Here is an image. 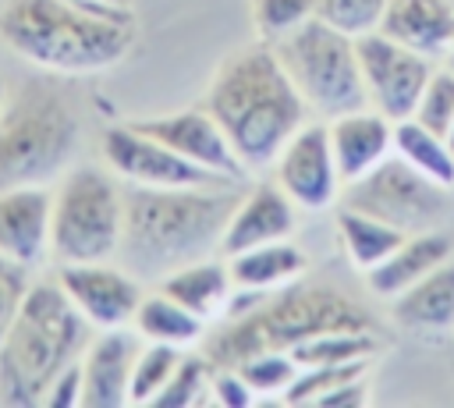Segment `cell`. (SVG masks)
Here are the masks:
<instances>
[{
  "mask_svg": "<svg viewBox=\"0 0 454 408\" xmlns=\"http://www.w3.org/2000/svg\"><path fill=\"white\" fill-rule=\"evenodd\" d=\"M135 326L149 341H167V344H188L202 333V316L184 309L177 298L156 291L138 302L135 309Z\"/></svg>",
  "mask_w": 454,
  "mask_h": 408,
  "instance_id": "obj_26",
  "label": "cell"
},
{
  "mask_svg": "<svg viewBox=\"0 0 454 408\" xmlns=\"http://www.w3.org/2000/svg\"><path fill=\"white\" fill-rule=\"evenodd\" d=\"M316 11H319V0H255V25L262 35L280 39L284 32L316 18Z\"/></svg>",
  "mask_w": 454,
  "mask_h": 408,
  "instance_id": "obj_34",
  "label": "cell"
},
{
  "mask_svg": "<svg viewBox=\"0 0 454 408\" xmlns=\"http://www.w3.org/2000/svg\"><path fill=\"white\" fill-rule=\"evenodd\" d=\"M277 57L298 85L309 110L337 117L369 106V92L358 67L355 35L333 28L323 18H309L277 39Z\"/></svg>",
  "mask_w": 454,
  "mask_h": 408,
  "instance_id": "obj_7",
  "label": "cell"
},
{
  "mask_svg": "<svg viewBox=\"0 0 454 408\" xmlns=\"http://www.w3.org/2000/svg\"><path fill=\"white\" fill-rule=\"evenodd\" d=\"M238 373L252 390L273 394V390H284L298 376V362L291 358V351H262V355H252L248 362H241Z\"/></svg>",
  "mask_w": 454,
  "mask_h": 408,
  "instance_id": "obj_33",
  "label": "cell"
},
{
  "mask_svg": "<svg viewBox=\"0 0 454 408\" xmlns=\"http://www.w3.org/2000/svg\"><path fill=\"white\" fill-rule=\"evenodd\" d=\"M213 394H216V401L227 404V408L252 404V387L241 380L238 369H223V373H216V380H213Z\"/></svg>",
  "mask_w": 454,
  "mask_h": 408,
  "instance_id": "obj_37",
  "label": "cell"
},
{
  "mask_svg": "<svg viewBox=\"0 0 454 408\" xmlns=\"http://www.w3.org/2000/svg\"><path fill=\"white\" fill-rule=\"evenodd\" d=\"M394 316L408 326L440 330L454 323V263H440L419 284L394 298Z\"/></svg>",
  "mask_w": 454,
  "mask_h": 408,
  "instance_id": "obj_21",
  "label": "cell"
},
{
  "mask_svg": "<svg viewBox=\"0 0 454 408\" xmlns=\"http://www.w3.org/2000/svg\"><path fill=\"white\" fill-rule=\"evenodd\" d=\"M78 145V117L67 99L43 82H28L0 110V192L46 184Z\"/></svg>",
  "mask_w": 454,
  "mask_h": 408,
  "instance_id": "obj_6",
  "label": "cell"
},
{
  "mask_svg": "<svg viewBox=\"0 0 454 408\" xmlns=\"http://www.w3.org/2000/svg\"><path fill=\"white\" fill-rule=\"evenodd\" d=\"M419 124L433 128L436 135H447L450 124H454V71H433L419 103H415V114H411Z\"/></svg>",
  "mask_w": 454,
  "mask_h": 408,
  "instance_id": "obj_31",
  "label": "cell"
},
{
  "mask_svg": "<svg viewBox=\"0 0 454 408\" xmlns=\"http://www.w3.org/2000/svg\"><path fill=\"white\" fill-rule=\"evenodd\" d=\"M4 103H7V99H4V82H0V110H4Z\"/></svg>",
  "mask_w": 454,
  "mask_h": 408,
  "instance_id": "obj_41",
  "label": "cell"
},
{
  "mask_svg": "<svg viewBox=\"0 0 454 408\" xmlns=\"http://www.w3.org/2000/svg\"><path fill=\"white\" fill-rule=\"evenodd\" d=\"M362 401H365V383L358 376H351V380H344V383H337V387H330L316 397L319 408H351V404H362Z\"/></svg>",
  "mask_w": 454,
  "mask_h": 408,
  "instance_id": "obj_38",
  "label": "cell"
},
{
  "mask_svg": "<svg viewBox=\"0 0 454 408\" xmlns=\"http://www.w3.org/2000/svg\"><path fill=\"white\" fill-rule=\"evenodd\" d=\"M241 195L231 184L199 188H149L124 192V234L117 255L128 273L163 280L167 273L209 259L223 241V227Z\"/></svg>",
  "mask_w": 454,
  "mask_h": 408,
  "instance_id": "obj_1",
  "label": "cell"
},
{
  "mask_svg": "<svg viewBox=\"0 0 454 408\" xmlns=\"http://www.w3.org/2000/svg\"><path fill=\"white\" fill-rule=\"evenodd\" d=\"M291 227H294L291 195L280 184L262 181L231 213L220 248L227 255H234V252H245V248H255V245H266V241H280V238L291 234Z\"/></svg>",
  "mask_w": 454,
  "mask_h": 408,
  "instance_id": "obj_18",
  "label": "cell"
},
{
  "mask_svg": "<svg viewBox=\"0 0 454 408\" xmlns=\"http://www.w3.org/2000/svg\"><path fill=\"white\" fill-rule=\"evenodd\" d=\"M213 383V362L209 358H181L174 376L163 383V390L153 397V404L160 408H177V404H195L202 397V390Z\"/></svg>",
  "mask_w": 454,
  "mask_h": 408,
  "instance_id": "obj_30",
  "label": "cell"
},
{
  "mask_svg": "<svg viewBox=\"0 0 454 408\" xmlns=\"http://www.w3.org/2000/svg\"><path fill=\"white\" fill-rule=\"evenodd\" d=\"M28 287L32 284L25 280V266L0 252V344H4V337H7V330L14 323V316H18Z\"/></svg>",
  "mask_w": 454,
  "mask_h": 408,
  "instance_id": "obj_35",
  "label": "cell"
},
{
  "mask_svg": "<svg viewBox=\"0 0 454 408\" xmlns=\"http://www.w3.org/2000/svg\"><path fill=\"white\" fill-rule=\"evenodd\" d=\"M103 153L106 163L135 181V184H149V188H199V184H234V177L206 170L192 160H184L181 153H174L170 145H163L160 138L145 135L142 128L128 124V128H110L103 138Z\"/></svg>",
  "mask_w": 454,
  "mask_h": 408,
  "instance_id": "obj_11",
  "label": "cell"
},
{
  "mask_svg": "<svg viewBox=\"0 0 454 408\" xmlns=\"http://www.w3.org/2000/svg\"><path fill=\"white\" fill-rule=\"evenodd\" d=\"M447 142H450V149H454V124H450V131H447Z\"/></svg>",
  "mask_w": 454,
  "mask_h": 408,
  "instance_id": "obj_40",
  "label": "cell"
},
{
  "mask_svg": "<svg viewBox=\"0 0 454 408\" xmlns=\"http://www.w3.org/2000/svg\"><path fill=\"white\" fill-rule=\"evenodd\" d=\"M206 110L220 121L245 167H266L305 128L309 103L280 64L277 50H241L216 71Z\"/></svg>",
  "mask_w": 454,
  "mask_h": 408,
  "instance_id": "obj_2",
  "label": "cell"
},
{
  "mask_svg": "<svg viewBox=\"0 0 454 408\" xmlns=\"http://www.w3.org/2000/svg\"><path fill=\"white\" fill-rule=\"evenodd\" d=\"M231 284H234V280H231V270H227L223 263L199 259V263H188V266L167 273V277L160 280V291L170 294V298H177L184 309H192L195 316L206 319V316H213V312L223 305Z\"/></svg>",
  "mask_w": 454,
  "mask_h": 408,
  "instance_id": "obj_23",
  "label": "cell"
},
{
  "mask_svg": "<svg viewBox=\"0 0 454 408\" xmlns=\"http://www.w3.org/2000/svg\"><path fill=\"white\" fill-rule=\"evenodd\" d=\"M124 192L99 167H71L53 192L50 252L60 266L103 263L121 248Z\"/></svg>",
  "mask_w": 454,
  "mask_h": 408,
  "instance_id": "obj_8",
  "label": "cell"
},
{
  "mask_svg": "<svg viewBox=\"0 0 454 408\" xmlns=\"http://www.w3.org/2000/svg\"><path fill=\"white\" fill-rule=\"evenodd\" d=\"M330 330H369V316L333 287L291 284L280 294L245 309L234 323L220 326L206 341V358L220 369H238L252 355L291 351L298 341Z\"/></svg>",
  "mask_w": 454,
  "mask_h": 408,
  "instance_id": "obj_5",
  "label": "cell"
},
{
  "mask_svg": "<svg viewBox=\"0 0 454 408\" xmlns=\"http://www.w3.org/2000/svg\"><path fill=\"white\" fill-rule=\"evenodd\" d=\"M387 4L390 0H319L316 18H323L333 28H340V32H348V35L358 39V35L380 28Z\"/></svg>",
  "mask_w": 454,
  "mask_h": 408,
  "instance_id": "obj_32",
  "label": "cell"
},
{
  "mask_svg": "<svg viewBox=\"0 0 454 408\" xmlns=\"http://www.w3.org/2000/svg\"><path fill=\"white\" fill-rule=\"evenodd\" d=\"M355 50H358V67H362V82H365L372 110H380L390 121L411 117L415 103L433 75L429 57L383 35L380 28L358 35Z\"/></svg>",
  "mask_w": 454,
  "mask_h": 408,
  "instance_id": "obj_10",
  "label": "cell"
},
{
  "mask_svg": "<svg viewBox=\"0 0 454 408\" xmlns=\"http://www.w3.org/2000/svg\"><path fill=\"white\" fill-rule=\"evenodd\" d=\"M380 32L426 57H436L454 43V7L447 0H390Z\"/></svg>",
  "mask_w": 454,
  "mask_h": 408,
  "instance_id": "obj_19",
  "label": "cell"
},
{
  "mask_svg": "<svg viewBox=\"0 0 454 408\" xmlns=\"http://www.w3.org/2000/svg\"><path fill=\"white\" fill-rule=\"evenodd\" d=\"M89 326L60 280L32 284L0 344V401L39 404L50 383L78 362L89 344Z\"/></svg>",
  "mask_w": 454,
  "mask_h": 408,
  "instance_id": "obj_4",
  "label": "cell"
},
{
  "mask_svg": "<svg viewBox=\"0 0 454 408\" xmlns=\"http://www.w3.org/2000/svg\"><path fill=\"white\" fill-rule=\"evenodd\" d=\"M57 280L74 302V309L99 330L124 326L128 319H135V309L145 298L135 273L103 263H67L60 266Z\"/></svg>",
  "mask_w": 454,
  "mask_h": 408,
  "instance_id": "obj_12",
  "label": "cell"
},
{
  "mask_svg": "<svg viewBox=\"0 0 454 408\" xmlns=\"http://www.w3.org/2000/svg\"><path fill=\"white\" fill-rule=\"evenodd\" d=\"M443 188L447 184L433 181L429 174H422L397 153V156H383L372 170L348 181L344 206L372 213L408 234V231H422L443 216V209H447Z\"/></svg>",
  "mask_w": 454,
  "mask_h": 408,
  "instance_id": "obj_9",
  "label": "cell"
},
{
  "mask_svg": "<svg viewBox=\"0 0 454 408\" xmlns=\"http://www.w3.org/2000/svg\"><path fill=\"white\" fill-rule=\"evenodd\" d=\"M181 355H177V344H167V341H153L149 348H138L135 355V365H131V404H149L163 383L174 376Z\"/></svg>",
  "mask_w": 454,
  "mask_h": 408,
  "instance_id": "obj_28",
  "label": "cell"
},
{
  "mask_svg": "<svg viewBox=\"0 0 454 408\" xmlns=\"http://www.w3.org/2000/svg\"><path fill=\"white\" fill-rule=\"evenodd\" d=\"M227 270H231V280H234L238 287H248V291L277 287V284H287V280L301 277V270H305V252L294 248V245H287V241L280 238V241H266V245L234 252V255L227 259Z\"/></svg>",
  "mask_w": 454,
  "mask_h": 408,
  "instance_id": "obj_22",
  "label": "cell"
},
{
  "mask_svg": "<svg viewBox=\"0 0 454 408\" xmlns=\"http://www.w3.org/2000/svg\"><path fill=\"white\" fill-rule=\"evenodd\" d=\"M46 404H53V408H67V404H82V362H71L53 383H50V390H46V397H43Z\"/></svg>",
  "mask_w": 454,
  "mask_h": 408,
  "instance_id": "obj_36",
  "label": "cell"
},
{
  "mask_svg": "<svg viewBox=\"0 0 454 408\" xmlns=\"http://www.w3.org/2000/svg\"><path fill=\"white\" fill-rule=\"evenodd\" d=\"M450 255V238L426 231L415 238H404L383 263H376L372 270H365L369 287L383 298H397L401 291H408L411 284H419L426 273H433L440 263H447Z\"/></svg>",
  "mask_w": 454,
  "mask_h": 408,
  "instance_id": "obj_20",
  "label": "cell"
},
{
  "mask_svg": "<svg viewBox=\"0 0 454 408\" xmlns=\"http://www.w3.org/2000/svg\"><path fill=\"white\" fill-rule=\"evenodd\" d=\"M277 184L291 202L305 209H323L344 184L337 174L333 145L326 124H305L277 156Z\"/></svg>",
  "mask_w": 454,
  "mask_h": 408,
  "instance_id": "obj_13",
  "label": "cell"
},
{
  "mask_svg": "<svg viewBox=\"0 0 454 408\" xmlns=\"http://www.w3.org/2000/svg\"><path fill=\"white\" fill-rule=\"evenodd\" d=\"M365 373V358L358 362H326V365H305L298 369V376L284 387V401L287 404H316V397L351 376H362Z\"/></svg>",
  "mask_w": 454,
  "mask_h": 408,
  "instance_id": "obj_29",
  "label": "cell"
},
{
  "mask_svg": "<svg viewBox=\"0 0 454 408\" xmlns=\"http://www.w3.org/2000/svg\"><path fill=\"white\" fill-rule=\"evenodd\" d=\"M394 149L411 167L429 174L433 181H440L447 188L454 184V149H450L447 135H436L433 128L419 124L415 117H404V121H394Z\"/></svg>",
  "mask_w": 454,
  "mask_h": 408,
  "instance_id": "obj_25",
  "label": "cell"
},
{
  "mask_svg": "<svg viewBox=\"0 0 454 408\" xmlns=\"http://www.w3.org/2000/svg\"><path fill=\"white\" fill-rule=\"evenodd\" d=\"M326 131H330L337 174L344 184L362 177L365 170H372L394 145V121L383 117L380 110H365V106L330 117Z\"/></svg>",
  "mask_w": 454,
  "mask_h": 408,
  "instance_id": "obj_17",
  "label": "cell"
},
{
  "mask_svg": "<svg viewBox=\"0 0 454 408\" xmlns=\"http://www.w3.org/2000/svg\"><path fill=\"white\" fill-rule=\"evenodd\" d=\"M376 351V337L369 330H330L316 333L309 341H298L291 348V358L298 369L305 365H326V362H358Z\"/></svg>",
  "mask_w": 454,
  "mask_h": 408,
  "instance_id": "obj_27",
  "label": "cell"
},
{
  "mask_svg": "<svg viewBox=\"0 0 454 408\" xmlns=\"http://www.w3.org/2000/svg\"><path fill=\"white\" fill-rule=\"evenodd\" d=\"M337 231L344 238V248L351 255V263L358 270H372L376 263H383L408 234L372 213H362V209H340L337 213Z\"/></svg>",
  "mask_w": 454,
  "mask_h": 408,
  "instance_id": "obj_24",
  "label": "cell"
},
{
  "mask_svg": "<svg viewBox=\"0 0 454 408\" xmlns=\"http://www.w3.org/2000/svg\"><path fill=\"white\" fill-rule=\"evenodd\" d=\"M447 64H450V71H454V43L447 46Z\"/></svg>",
  "mask_w": 454,
  "mask_h": 408,
  "instance_id": "obj_39",
  "label": "cell"
},
{
  "mask_svg": "<svg viewBox=\"0 0 454 408\" xmlns=\"http://www.w3.org/2000/svg\"><path fill=\"white\" fill-rule=\"evenodd\" d=\"M135 128H142L145 135L160 138L163 145H170L174 153H181L184 160L227 174V177H241L245 163L234 153L231 138L223 135L220 121L209 110H181V114H167L156 121H135Z\"/></svg>",
  "mask_w": 454,
  "mask_h": 408,
  "instance_id": "obj_14",
  "label": "cell"
},
{
  "mask_svg": "<svg viewBox=\"0 0 454 408\" xmlns=\"http://www.w3.org/2000/svg\"><path fill=\"white\" fill-rule=\"evenodd\" d=\"M135 355H138V337L121 326H110L96 341H89L82 355V404L117 408L131 401L128 390H131Z\"/></svg>",
  "mask_w": 454,
  "mask_h": 408,
  "instance_id": "obj_16",
  "label": "cell"
},
{
  "mask_svg": "<svg viewBox=\"0 0 454 408\" xmlns=\"http://www.w3.org/2000/svg\"><path fill=\"white\" fill-rule=\"evenodd\" d=\"M53 192L46 184H18L0 192V252L21 266L39 263L50 252Z\"/></svg>",
  "mask_w": 454,
  "mask_h": 408,
  "instance_id": "obj_15",
  "label": "cell"
},
{
  "mask_svg": "<svg viewBox=\"0 0 454 408\" xmlns=\"http://www.w3.org/2000/svg\"><path fill=\"white\" fill-rule=\"evenodd\" d=\"M103 4H128V0H103Z\"/></svg>",
  "mask_w": 454,
  "mask_h": 408,
  "instance_id": "obj_42",
  "label": "cell"
},
{
  "mask_svg": "<svg viewBox=\"0 0 454 408\" xmlns=\"http://www.w3.org/2000/svg\"><path fill=\"white\" fill-rule=\"evenodd\" d=\"M0 35L21 57L57 71H99L135 43L128 4L103 0H11Z\"/></svg>",
  "mask_w": 454,
  "mask_h": 408,
  "instance_id": "obj_3",
  "label": "cell"
}]
</instances>
